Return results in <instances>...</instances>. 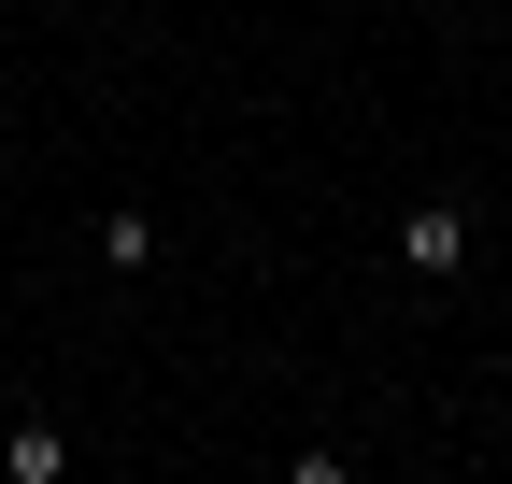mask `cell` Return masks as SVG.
<instances>
[{
	"label": "cell",
	"mask_w": 512,
	"mask_h": 484,
	"mask_svg": "<svg viewBox=\"0 0 512 484\" xmlns=\"http://www.w3.org/2000/svg\"><path fill=\"white\" fill-rule=\"evenodd\" d=\"M57 470H72V442H57L43 413H15V428H0V484H57Z\"/></svg>",
	"instance_id": "obj_2"
},
{
	"label": "cell",
	"mask_w": 512,
	"mask_h": 484,
	"mask_svg": "<svg viewBox=\"0 0 512 484\" xmlns=\"http://www.w3.org/2000/svg\"><path fill=\"white\" fill-rule=\"evenodd\" d=\"M100 271H157V214H100Z\"/></svg>",
	"instance_id": "obj_3"
},
{
	"label": "cell",
	"mask_w": 512,
	"mask_h": 484,
	"mask_svg": "<svg viewBox=\"0 0 512 484\" xmlns=\"http://www.w3.org/2000/svg\"><path fill=\"white\" fill-rule=\"evenodd\" d=\"M0 428H15V399H0Z\"/></svg>",
	"instance_id": "obj_4"
},
{
	"label": "cell",
	"mask_w": 512,
	"mask_h": 484,
	"mask_svg": "<svg viewBox=\"0 0 512 484\" xmlns=\"http://www.w3.org/2000/svg\"><path fill=\"white\" fill-rule=\"evenodd\" d=\"M456 257H470V200H413V214H399V271H413V285H441Z\"/></svg>",
	"instance_id": "obj_1"
}]
</instances>
